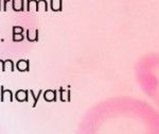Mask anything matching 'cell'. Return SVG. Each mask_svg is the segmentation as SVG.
Wrapping results in <instances>:
<instances>
[{"label":"cell","instance_id":"7a4b0ae2","mask_svg":"<svg viewBox=\"0 0 159 134\" xmlns=\"http://www.w3.org/2000/svg\"><path fill=\"white\" fill-rule=\"evenodd\" d=\"M15 98L17 99L18 101H28V91H23V89H19L15 95Z\"/></svg>","mask_w":159,"mask_h":134},{"label":"cell","instance_id":"6da1fadb","mask_svg":"<svg viewBox=\"0 0 159 134\" xmlns=\"http://www.w3.org/2000/svg\"><path fill=\"white\" fill-rule=\"evenodd\" d=\"M16 67H17V69L19 70V72H28V70H29V61L28 60L18 61Z\"/></svg>","mask_w":159,"mask_h":134},{"label":"cell","instance_id":"3957f363","mask_svg":"<svg viewBox=\"0 0 159 134\" xmlns=\"http://www.w3.org/2000/svg\"><path fill=\"white\" fill-rule=\"evenodd\" d=\"M7 94L10 95V101H13V93H12V91H10V89H5L3 88V86H1V101H5V96Z\"/></svg>","mask_w":159,"mask_h":134},{"label":"cell","instance_id":"5b68a950","mask_svg":"<svg viewBox=\"0 0 159 134\" xmlns=\"http://www.w3.org/2000/svg\"><path fill=\"white\" fill-rule=\"evenodd\" d=\"M30 93H31V96L32 97H33V99H34V103H33V105H32V107H35V105H36V103H37V101H38V99H39V96H41V92H39V94H38V96L37 97H35V96H34V93H33V91H31V92H30Z\"/></svg>","mask_w":159,"mask_h":134},{"label":"cell","instance_id":"8992f818","mask_svg":"<svg viewBox=\"0 0 159 134\" xmlns=\"http://www.w3.org/2000/svg\"><path fill=\"white\" fill-rule=\"evenodd\" d=\"M13 32L14 33H23V29L20 27H14L13 28Z\"/></svg>","mask_w":159,"mask_h":134},{"label":"cell","instance_id":"277c9868","mask_svg":"<svg viewBox=\"0 0 159 134\" xmlns=\"http://www.w3.org/2000/svg\"><path fill=\"white\" fill-rule=\"evenodd\" d=\"M23 40V33H13V40H15V42H20Z\"/></svg>","mask_w":159,"mask_h":134}]
</instances>
